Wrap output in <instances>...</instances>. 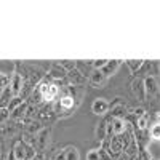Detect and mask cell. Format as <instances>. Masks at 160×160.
<instances>
[{
	"label": "cell",
	"instance_id": "obj_26",
	"mask_svg": "<svg viewBox=\"0 0 160 160\" xmlns=\"http://www.w3.org/2000/svg\"><path fill=\"white\" fill-rule=\"evenodd\" d=\"M26 130H28L31 135H37V133L42 130V127H40V122H34V120H32V122L29 123V127L26 128Z\"/></svg>",
	"mask_w": 160,
	"mask_h": 160
},
{
	"label": "cell",
	"instance_id": "obj_25",
	"mask_svg": "<svg viewBox=\"0 0 160 160\" xmlns=\"http://www.w3.org/2000/svg\"><path fill=\"white\" fill-rule=\"evenodd\" d=\"M138 160H152V155L151 152L146 149V148H138Z\"/></svg>",
	"mask_w": 160,
	"mask_h": 160
},
{
	"label": "cell",
	"instance_id": "obj_8",
	"mask_svg": "<svg viewBox=\"0 0 160 160\" xmlns=\"http://www.w3.org/2000/svg\"><path fill=\"white\" fill-rule=\"evenodd\" d=\"M66 78H68V82L71 87H83L88 80H87V75L80 71V69H74L71 72L66 74Z\"/></svg>",
	"mask_w": 160,
	"mask_h": 160
},
{
	"label": "cell",
	"instance_id": "obj_33",
	"mask_svg": "<svg viewBox=\"0 0 160 160\" xmlns=\"http://www.w3.org/2000/svg\"><path fill=\"white\" fill-rule=\"evenodd\" d=\"M55 160H66V157H64V152L61 151V152H58L56 155H55Z\"/></svg>",
	"mask_w": 160,
	"mask_h": 160
},
{
	"label": "cell",
	"instance_id": "obj_20",
	"mask_svg": "<svg viewBox=\"0 0 160 160\" xmlns=\"http://www.w3.org/2000/svg\"><path fill=\"white\" fill-rule=\"evenodd\" d=\"M149 138H151L154 142H158V139H160V125H158V118L149 127Z\"/></svg>",
	"mask_w": 160,
	"mask_h": 160
},
{
	"label": "cell",
	"instance_id": "obj_7",
	"mask_svg": "<svg viewBox=\"0 0 160 160\" xmlns=\"http://www.w3.org/2000/svg\"><path fill=\"white\" fill-rule=\"evenodd\" d=\"M109 131L114 136H122L128 131V122L125 118H109Z\"/></svg>",
	"mask_w": 160,
	"mask_h": 160
},
{
	"label": "cell",
	"instance_id": "obj_16",
	"mask_svg": "<svg viewBox=\"0 0 160 160\" xmlns=\"http://www.w3.org/2000/svg\"><path fill=\"white\" fill-rule=\"evenodd\" d=\"M66 74L68 72H66L58 62H55V64H51V68L48 71V78H51V80H62V78H66Z\"/></svg>",
	"mask_w": 160,
	"mask_h": 160
},
{
	"label": "cell",
	"instance_id": "obj_22",
	"mask_svg": "<svg viewBox=\"0 0 160 160\" xmlns=\"http://www.w3.org/2000/svg\"><path fill=\"white\" fill-rule=\"evenodd\" d=\"M11 98H13V95H11L10 88L7 87V88H5V90L2 91V95H0V108H7Z\"/></svg>",
	"mask_w": 160,
	"mask_h": 160
},
{
	"label": "cell",
	"instance_id": "obj_5",
	"mask_svg": "<svg viewBox=\"0 0 160 160\" xmlns=\"http://www.w3.org/2000/svg\"><path fill=\"white\" fill-rule=\"evenodd\" d=\"M111 118H123L128 114V106L122 101V98H115L112 104H109Z\"/></svg>",
	"mask_w": 160,
	"mask_h": 160
},
{
	"label": "cell",
	"instance_id": "obj_12",
	"mask_svg": "<svg viewBox=\"0 0 160 160\" xmlns=\"http://www.w3.org/2000/svg\"><path fill=\"white\" fill-rule=\"evenodd\" d=\"M87 80L90 82V85H91L93 88H104L106 82H108V78L104 77V74H102L101 71H98V69H93Z\"/></svg>",
	"mask_w": 160,
	"mask_h": 160
},
{
	"label": "cell",
	"instance_id": "obj_14",
	"mask_svg": "<svg viewBox=\"0 0 160 160\" xmlns=\"http://www.w3.org/2000/svg\"><path fill=\"white\" fill-rule=\"evenodd\" d=\"M109 155L114 158V157H118L120 154H123V141H122V136H112L111 138V142H109Z\"/></svg>",
	"mask_w": 160,
	"mask_h": 160
},
{
	"label": "cell",
	"instance_id": "obj_6",
	"mask_svg": "<svg viewBox=\"0 0 160 160\" xmlns=\"http://www.w3.org/2000/svg\"><path fill=\"white\" fill-rule=\"evenodd\" d=\"M144 91H146V99H151V98H155L157 93H158V80L155 75H148L144 77Z\"/></svg>",
	"mask_w": 160,
	"mask_h": 160
},
{
	"label": "cell",
	"instance_id": "obj_2",
	"mask_svg": "<svg viewBox=\"0 0 160 160\" xmlns=\"http://www.w3.org/2000/svg\"><path fill=\"white\" fill-rule=\"evenodd\" d=\"M35 91H37V95L40 96V99L45 101V102H55L59 98V95H61V88L56 83H53L51 80H48V78L38 82L35 85Z\"/></svg>",
	"mask_w": 160,
	"mask_h": 160
},
{
	"label": "cell",
	"instance_id": "obj_19",
	"mask_svg": "<svg viewBox=\"0 0 160 160\" xmlns=\"http://www.w3.org/2000/svg\"><path fill=\"white\" fill-rule=\"evenodd\" d=\"M125 64H127V68H128V71L131 74H136L144 66V59H127Z\"/></svg>",
	"mask_w": 160,
	"mask_h": 160
},
{
	"label": "cell",
	"instance_id": "obj_32",
	"mask_svg": "<svg viewBox=\"0 0 160 160\" xmlns=\"http://www.w3.org/2000/svg\"><path fill=\"white\" fill-rule=\"evenodd\" d=\"M98 154H99V160H112V157L109 155L108 149H102V148H99V149H98Z\"/></svg>",
	"mask_w": 160,
	"mask_h": 160
},
{
	"label": "cell",
	"instance_id": "obj_29",
	"mask_svg": "<svg viewBox=\"0 0 160 160\" xmlns=\"http://www.w3.org/2000/svg\"><path fill=\"white\" fill-rule=\"evenodd\" d=\"M106 62H108V59H95V61H91V68L101 71V69L104 68V64H106Z\"/></svg>",
	"mask_w": 160,
	"mask_h": 160
},
{
	"label": "cell",
	"instance_id": "obj_28",
	"mask_svg": "<svg viewBox=\"0 0 160 160\" xmlns=\"http://www.w3.org/2000/svg\"><path fill=\"white\" fill-rule=\"evenodd\" d=\"M8 87V75L5 72L0 71V95H2V91Z\"/></svg>",
	"mask_w": 160,
	"mask_h": 160
},
{
	"label": "cell",
	"instance_id": "obj_30",
	"mask_svg": "<svg viewBox=\"0 0 160 160\" xmlns=\"http://www.w3.org/2000/svg\"><path fill=\"white\" fill-rule=\"evenodd\" d=\"M10 118V111L7 108H0V123H5Z\"/></svg>",
	"mask_w": 160,
	"mask_h": 160
},
{
	"label": "cell",
	"instance_id": "obj_11",
	"mask_svg": "<svg viewBox=\"0 0 160 160\" xmlns=\"http://www.w3.org/2000/svg\"><path fill=\"white\" fill-rule=\"evenodd\" d=\"M130 88H131L133 96H135L138 101H146V91H144V80H142V77L133 78Z\"/></svg>",
	"mask_w": 160,
	"mask_h": 160
},
{
	"label": "cell",
	"instance_id": "obj_17",
	"mask_svg": "<svg viewBox=\"0 0 160 160\" xmlns=\"http://www.w3.org/2000/svg\"><path fill=\"white\" fill-rule=\"evenodd\" d=\"M28 112H29V102L22 101V104H19L18 108L10 114V117L16 118V120H21V118H24L26 115H28Z\"/></svg>",
	"mask_w": 160,
	"mask_h": 160
},
{
	"label": "cell",
	"instance_id": "obj_15",
	"mask_svg": "<svg viewBox=\"0 0 160 160\" xmlns=\"http://www.w3.org/2000/svg\"><path fill=\"white\" fill-rule=\"evenodd\" d=\"M122 59H108V62L104 64V68L101 69V72L104 74L106 78H109L112 75H115V72L118 71V68L122 66Z\"/></svg>",
	"mask_w": 160,
	"mask_h": 160
},
{
	"label": "cell",
	"instance_id": "obj_24",
	"mask_svg": "<svg viewBox=\"0 0 160 160\" xmlns=\"http://www.w3.org/2000/svg\"><path fill=\"white\" fill-rule=\"evenodd\" d=\"M58 64L61 66L66 72H71V71L77 69V62H75V61H59Z\"/></svg>",
	"mask_w": 160,
	"mask_h": 160
},
{
	"label": "cell",
	"instance_id": "obj_13",
	"mask_svg": "<svg viewBox=\"0 0 160 160\" xmlns=\"http://www.w3.org/2000/svg\"><path fill=\"white\" fill-rule=\"evenodd\" d=\"M50 135H51V130L50 128H42L37 135H35V146H37V149L38 151H43L48 142H50ZM34 146V148H35Z\"/></svg>",
	"mask_w": 160,
	"mask_h": 160
},
{
	"label": "cell",
	"instance_id": "obj_10",
	"mask_svg": "<svg viewBox=\"0 0 160 160\" xmlns=\"http://www.w3.org/2000/svg\"><path fill=\"white\" fill-rule=\"evenodd\" d=\"M109 118L111 117H106L102 120H99V122L96 123V128H95V139L98 142L104 141L106 138H108L109 135Z\"/></svg>",
	"mask_w": 160,
	"mask_h": 160
},
{
	"label": "cell",
	"instance_id": "obj_21",
	"mask_svg": "<svg viewBox=\"0 0 160 160\" xmlns=\"http://www.w3.org/2000/svg\"><path fill=\"white\" fill-rule=\"evenodd\" d=\"M135 127H136L138 131H146V130H148L149 128V117H148V114H146L144 117L136 118L135 120Z\"/></svg>",
	"mask_w": 160,
	"mask_h": 160
},
{
	"label": "cell",
	"instance_id": "obj_3",
	"mask_svg": "<svg viewBox=\"0 0 160 160\" xmlns=\"http://www.w3.org/2000/svg\"><path fill=\"white\" fill-rule=\"evenodd\" d=\"M35 148L32 144L26 142L24 139H18L13 144L11 149V160H31L35 157Z\"/></svg>",
	"mask_w": 160,
	"mask_h": 160
},
{
	"label": "cell",
	"instance_id": "obj_4",
	"mask_svg": "<svg viewBox=\"0 0 160 160\" xmlns=\"http://www.w3.org/2000/svg\"><path fill=\"white\" fill-rule=\"evenodd\" d=\"M8 88L13 96H21V93L24 90V75L18 71V62L15 64V69L8 77Z\"/></svg>",
	"mask_w": 160,
	"mask_h": 160
},
{
	"label": "cell",
	"instance_id": "obj_1",
	"mask_svg": "<svg viewBox=\"0 0 160 160\" xmlns=\"http://www.w3.org/2000/svg\"><path fill=\"white\" fill-rule=\"evenodd\" d=\"M83 87H64V95H61L55 104H53V111L59 118H66L75 112L77 106L80 104V99L83 96Z\"/></svg>",
	"mask_w": 160,
	"mask_h": 160
},
{
	"label": "cell",
	"instance_id": "obj_23",
	"mask_svg": "<svg viewBox=\"0 0 160 160\" xmlns=\"http://www.w3.org/2000/svg\"><path fill=\"white\" fill-rule=\"evenodd\" d=\"M19 104H22V98H21V96H13V98L10 99L8 106H7V109H8V111H10V114H11L13 111H15V109L18 108Z\"/></svg>",
	"mask_w": 160,
	"mask_h": 160
},
{
	"label": "cell",
	"instance_id": "obj_27",
	"mask_svg": "<svg viewBox=\"0 0 160 160\" xmlns=\"http://www.w3.org/2000/svg\"><path fill=\"white\" fill-rule=\"evenodd\" d=\"M130 114H131L133 117H135V118H139V117H144L148 112H146V109H144V108H141V106H139V108H133V109L130 111Z\"/></svg>",
	"mask_w": 160,
	"mask_h": 160
},
{
	"label": "cell",
	"instance_id": "obj_18",
	"mask_svg": "<svg viewBox=\"0 0 160 160\" xmlns=\"http://www.w3.org/2000/svg\"><path fill=\"white\" fill-rule=\"evenodd\" d=\"M62 152H64L66 160H80V152L75 146H66Z\"/></svg>",
	"mask_w": 160,
	"mask_h": 160
},
{
	"label": "cell",
	"instance_id": "obj_9",
	"mask_svg": "<svg viewBox=\"0 0 160 160\" xmlns=\"http://www.w3.org/2000/svg\"><path fill=\"white\" fill-rule=\"evenodd\" d=\"M109 101L106 98H95L91 102V112L95 115H99V117H104L106 114L109 112Z\"/></svg>",
	"mask_w": 160,
	"mask_h": 160
},
{
	"label": "cell",
	"instance_id": "obj_31",
	"mask_svg": "<svg viewBox=\"0 0 160 160\" xmlns=\"http://www.w3.org/2000/svg\"><path fill=\"white\" fill-rule=\"evenodd\" d=\"M87 160H99V154H98V149H90L87 152Z\"/></svg>",
	"mask_w": 160,
	"mask_h": 160
}]
</instances>
